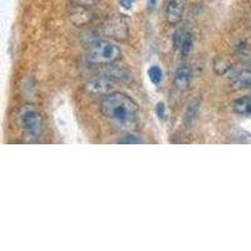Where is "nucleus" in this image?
Instances as JSON below:
<instances>
[{
	"instance_id": "nucleus-16",
	"label": "nucleus",
	"mask_w": 251,
	"mask_h": 251,
	"mask_svg": "<svg viewBox=\"0 0 251 251\" xmlns=\"http://www.w3.org/2000/svg\"><path fill=\"white\" fill-rule=\"evenodd\" d=\"M75 5L82 6V8H88V6H93L98 3V0H72Z\"/></svg>"
},
{
	"instance_id": "nucleus-18",
	"label": "nucleus",
	"mask_w": 251,
	"mask_h": 251,
	"mask_svg": "<svg viewBox=\"0 0 251 251\" xmlns=\"http://www.w3.org/2000/svg\"><path fill=\"white\" fill-rule=\"evenodd\" d=\"M156 1L157 0H148V4H150L151 8H153V6L156 5Z\"/></svg>"
},
{
	"instance_id": "nucleus-4",
	"label": "nucleus",
	"mask_w": 251,
	"mask_h": 251,
	"mask_svg": "<svg viewBox=\"0 0 251 251\" xmlns=\"http://www.w3.org/2000/svg\"><path fill=\"white\" fill-rule=\"evenodd\" d=\"M22 123H23V127L28 136L38 137V135L41 133V117L35 111H28L24 113L22 117Z\"/></svg>"
},
{
	"instance_id": "nucleus-6",
	"label": "nucleus",
	"mask_w": 251,
	"mask_h": 251,
	"mask_svg": "<svg viewBox=\"0 0 251 251\" xmlns=\"http://www.w3.org/2000/svg\"><path fill=\"white\" fill-rule=\"evenodd\" d=\"M106 33L110 37L117 38V39H126L128 37L127 25L118 17H114L113 19H111L110 23L106 25Z\"/></svg>"
},
{
	"instance_id": "nucleus-15",
	"label": "nucleus",
	"mask_w": 251,
	"mask_h": 251,
	"mask_svg": "<svg viewBox=\"0 0 251 251\" xmlns=\"http://www.w3.org/2000/svg\"><path fill=\"white\" fill-rule=\"evenodd\" d=\"M119 143L138 144V143H142V139L138 138L137 136H135V135H128V136H126L124 138H122L121 141H119Z\"/></svg>"
},
{
	"instance_id": "nucleus-12",
	"label": "nucleus",
	"mask_w": 251,
	"mask_h": 251,
	"mask_svg": "<svg viewBox=\"0 0 251 251\" xmlns=\"http://www.w3.org/2000/svg\"><path fill=\"white\" fill-rule=\"evenodd\" d=\"M162 75H163V73H162V69L160 67L153 66L148 69V78L153 84H159L162 81Z\"/></svg>"
},
{
	"instance_id": "nucleus-11",
	"label": "nucleus",
	"mask_w": 251,
	"mask_h": 251,
	"mask_svg": "<svg viewBox=\"0 0 251 251\" xmlns=\"http://www.w3.org/2000/svg\"><path fill=\"white\" fill-rule=\"evenodd\" d=\"M187 34L188 33L186 32V29H183V28H179L175 30V33H173V35H172V42H173V46H175V48H176V49H181L182 44H183V42H185Z\"/></svg>"
},
{
	"instance_id": "nucleus-13",
	"label": "nucleus",
	"mask_w": 251,
	"mask_h": 251,
	"mask_svg": "<svg viewBox=\"0 0 251 251\" xmlns=\"http://www.w3.org/2000/svg\"><path fill=\"white\" fill-rule=\"evenodd\" d=\"M192 44H194V41H192V37H191V34L188 33L185 42H183V44H182L181 49H180L182 54L185 55V57H187V55L191 53V50H192Z\"/></svg>"
},
{
	"instance_id": "nucleus-14",
	"label": "nucleus",
	"mask_w": 251,
	"mask_h": 251,
	"mask_svg": "<svg viewBox=\"0 0 251 251\" xmlns=\"http://www.w3.org/2000/svg\"><path fill=\"white\" fill-rule=\"evenodd\" d=\"M156 114L159 117L160 121H166L167 118V108H166V104L163 102H160L156 106Z\"/></svg>"
},
{
	"instance_id": "nucleus-2",
	"label": "nucleus",
	"mask_w": 251,
	"mask_h": 251,
	"mask_svg": "<svg viewBox=\"0 0 251 251\" xmlns=\"http://www.w3.org/2000/svg\"><path fill=\"white\" fill-rule=\"evenodd\" d=\"M121 55V49L110 41H101L93 44L88 52V61L94 64H111Z\"/></svg>"
},
{
	"instance_id": "nucleus-1",
	"label": "nucleus",
	"mask_w": 251,
	"mask_h": 251,
	"mask_svg": "<svg viewBox=\"0 0 251 251\" xmlns=\"http://www.w3.org/2000/svg\"><path fill=\"white\" fill-rule=\"evenodd\" d=\"M103 115L113 124L126 128L133 126L138 118V106L124 93H111L102 101Z\"/></svg>"
},
{
	"instance_id": "nucleus-8",
	"label": "nucleus",
	"mask_w": 251,
	"mask_h": 251,
	"mask_svg": "<svg viewBox=\"0 0 251 251\" xmlns=\"http://www.w3.org/2000/svg\"><path fill=\"white\" fill-rule=\"evenodd\" d=\"M200 106H201V103H200L199 99H194L188 103L185 111V115H183V123H185L186 127H191L194 122L196 121L200 112Z\"/></svg>"
},
{
	"instance_id": "nucleus-10",
	"label": "nucleus",
	"mask_w": 251,
	"mask_h": 251,
	"mask_svg": "<svg viewBox=\"0 0 251 251\" xmlns=\"http://www.w3.org/2000/svg\"><path fill=\"white\" fill-rule=\"evenodd\" d=\"M235 112L241 115H251V95L236 99L232 104Z\"/></svg>"
},
{
	"instance_id": "nucleus-7",
	"label": "nucleus",
	"mask_w": 251,
	"mask_h": 251,
	"mask_svg": "<svg viewBox=\"0 0 251 251\" xmlns=\"http://www.w3.org/2000/svg\"><path fill=\"white\" fill-rule=\"evenodd\" d=\"M191 69L187 66H180L175 73V86L177 90L186 91L190 86Z\"/></svg>"
},
{
	"instance_id": "nucleus-5",
	"label": "nucleus",
	"mask_w": 251,
	"mask_h": 251,
	"mask_svg": "<svg viewBox=\"0 0 251 251\" xmlns=\"http://www.w3.org/2000/svg\"><path fill=\"white\" fill-rule=\"evenodd\" d=\"M185 9V1L183 0H168L165 9L166 19L170 24H177L181 21L182 14Z\"/></svg>"
},
{
	"instance_id": "nucleus-9",
	"label": "nucleus",
	"mask_w": 251,
	"mask_h": 251,
	"mask_svg": "<svg viewBox=\"0 0 251 251\" xmlns=\"http://www.w3.org/2000/svg\"><path fill=\"white\" fill-rule=\"evenodd\" d=\"M232 87L235 90H246L251 88V70H241L234 78Z\"/></svg>"
},
{
	"instance_id": "nucleus-17",
	"label": "nucleus",
	"mask_w": 251,
	"mask_h": 251,
	"mask_svg": "<svg viewBox=\"0 0 251 251\" xmlns=\"http://www.w3.org/2000/svg\"><path fill=\"white\" fill-rule=\"evenodd\" d=\"M119 1H121V5L124 9H131L133 6V3H135V0H119Z\"/></svg>"
},
{
	"instance_id": "nucleus-3",
	"label": "nucleus",
	"mask_w": 251,
	"mask_h": 251,
	"mask_svg": "<svg viewBox=\"0 0 251 251\" xmlns=\"http://www.w3.org/2000/svg\"><path fill=\"white\" fill-rule=\"evenodd\" d=\"M84 90L91 94L108 95L115 90V82L111 77H97L84 84Z\"/></svg>"
}]
</instances>
